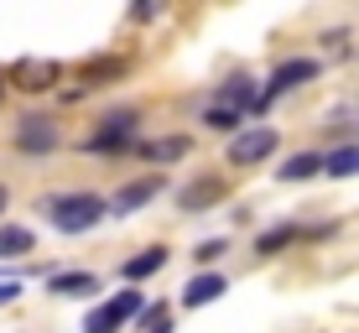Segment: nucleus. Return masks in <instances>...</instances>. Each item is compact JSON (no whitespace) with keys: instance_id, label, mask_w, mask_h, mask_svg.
Returning <instances> with one entry per match:
<instances>
[{"instance_id":"20","label":"nucleus","mask_w":359,"mask_h":333,"mask_svg":"<svg viewBox=\"0 0 359 333\" xmlns=\"http://www.w3.org/2000/svg\"><path fill=\"white\" fill-rule=\"evenodd\" d=\"M203 125H208V130H234V125H240V115H229V109H208Z\"/></svg>"},{"instance_id":"15","label":"nucleus","mask_w":359,"mask_h":333,"mask_svg":"<svg viewBox=\"0 0 359 333\" xmlns=\"http://www.w3.org/2000/svg\"><path fill=\"white\" fill-rule=\"evenodd\" d=\"M32 245H36V240H32L27 224H0V261H21Z\"/></svg>"},{"instance_id":"21","label":"nucleus","mask_w":359,"mask_h":333,"mask_svg":"<svg viewBox=\"0 0 359 333\" xmlns=\"http://www.w3.org/2000/svg\"><path fill=\"white\" fill-rule=\"evenodd\" d=\"M193 255H198V261H214V255H224V240H203Z\"/></svg>"},{"instance_id":"11","label":"nucleus","mask_w":359,"mask_h":333,"mask_svg":"<svg viewBox=\"0 0 359 333\" xmlns=\"http://www.w3.org/2000/svg\"><path fill=\"white\" fill-rule=\"evenodd\" d=\"M162 266H167V250H162V245H151V250L130 255V261L120 266V276H126V281H146V276H156Z\"/></svg>"},{"instance_id":"23","label":"nucleus","mask_w":359,"mask_h":333,"mask_svg":"<svg viewBox=\"0 0 359 333\" xmlns=\"http://www.w3.org/2000/svg\"><path fill=\"white\" fill-rule=\"evenodd\" d=\"M6 208H11V193H6V188H0V214H6Z\"/></svg>"},{"instance_id":"6","label":"nucleus","mask_w":359,"mask_h":333,"mask_svg":"<svg viewBox=\"0 0 359 333\" xmlns=\"http://www.w3.org/2000/svg\"><path fill=\"white\" fill-rule=\"evenodd\" d=\"M307 79H318V63L313 57H292V63H281L276 73H271V83H266V100H276V94H287V89H297V83H307Z\"/></svg>"},{"instance_id":"5","label":"nucleus","mask_w":359,"mask_h":333,"mask_svg":"<svg viewBox=\"0 0 359 333\" xmlns=\"http://www.w3.org/2000/svg\"><path fill=\"white\" fill-rule=\"evenodd\" d=\"M135 125H141L135 115H109L104 130L89 135V151H120V146H130L135 141Z\"/></svg>"},{"instance_id":"22","label":"nucleus","mask_w":359,"mask_h":333,"mask_svg":"<svg viewBox=\"0 0 359 333\" xmlns=\"http://www.w3.org/2000/svg\"><path fill=\"white\" fill-rule=\"evenodd\" d=\"M16 297H21V281H0V307L16 302Z\"/></svg>"},{"instance_id":"8","label":"nucleus","mask_w":359,"mask_h":333,"mask_svg":"<svg viewBox=\"0 0 359 333\" xmlns=\"http://www.w3.org/2000/svg\"><path fill=\"white\" fill-rule=\"evenodd\" d=\"M219 198H224V182L219 177H198V182H188V188L177 193L182 214H203V208H214Z\"/></svg>"},{"instance_id":"18","label":"nucleus","mask_w":359,"mask_h":333,"mask_svg":"<svg viewBox=\"0 0 359 333\" xmlns=\"http://www.w3.org/2000/svg\"><path fill=\"white\" fill-rule=\"evenodd\" d=\"M323 172H333V177H354V172H359V146H339V151L323 162Z\"/></svg>"},{"instance_id":"19","label":"nucleus","mask_w":359,"mask_h":333,"mask_svg":"<svg viewBox=\"0 0 359 333\" xmlns=\"http://www.w3.org/2000/svg\"><path fill=\"white\" fill-rule=\"evenodd\" d=\"M120 73H126V63H115V57H104V63H83V83L99 89V79H120Z\"/></svg>"},{"instance_id":"16","label":"nucleus","mask_w":359,"mask_h":333,"mask_svg":"<svg viewBox=\"0 0 359 333\" xmlns=\"http://www.w3.org/2000/svg\"><path fill=\"white\" fill-rule=\"evenodd\" d=\"M313 172H323V156H313V151H297L287 167H281V182H302V177H313Z\"/></svg>"},{"instance_id":"12","label":"nucleus","mask_w":359,"mask_h":333,"mask_svg":"<svg viewBox=\"0 0 359 333\" xmlns=\"http://www.w3.org/2000/svg\"><path fill=\"white\" fill-rule=\"evenodd\" d=\"M224 297V276H193L188 292H182V307H208Z\"/></svg>"},{"instance_id":"9","label":"nucleus","mask_w":359,"mask_h":333,"mask_svg":"<svg viewBox=\"0 0 359 333\" xmlns=\"http://www.w3.org/2000/svg\"><path fill=\"white\" fill-rule=\"evenodd\" d=\"M266 94L255 89L250 79H229L224 89H219V109H229V115H240V109H261Z\"/></svg>"},{"instance_id":"7","label":"nucleus","mask_w":359,"mask_h":333,"mask_svg":"<svg viewBox=\"0 0 359 333\" xmlns=\"http://www.w3.org/2000/svg\"><path fill=\"white\" fill-rule=\"evenodd\" d=\"M16 146H21V151H53V146H57V125L42 120V115H27L16 125Z\"/></svg>"},{"instance_id":"13","label":"nucleus","mask_w":359,"mask_h":333,"mask_svg":"<svg viewBox=\"0 0 359 333\" xmlns=\"http://www.w3.org/2000/svg\"><path fill=\"white\" fill-rule=\"evenodd\" d=\"M188 135H162V141H146L141 146V156L146 162H182V156H188Z\"/></svg>"},{"instance_id":"10","label":"nucleus","mask_w":359,"mask_h":333,"mask_svg":"<svg viewBox=\"0 0 359 333\" xmlns=\"http://www.w3.org/2000/svg\"><path fill=\"white\" fill-rule=\"evenodd\" d=\"M156 193H162V177H141V182H126V188L115 193V208L109 214H135L141 203H151Z\"/></svg>"},{"instance_id":"4","label":"nucleus","mask_w":359,"mask_h":333,"mask_svg":"<svg viewBox=\"0 0 359 333\" xmlns=\"http://www.w3.org/2000/svg\"><path fill=\"white\" fill-rule=\"evenodd\" d=\"M57 68L53 57H21L16 68H11V83H16V89H27V94H42V89H53L57 83Z\"/></svg>"},{"instance_id":"3","label":"nucleus","mask_w":359,"mask_h":333,"mask_svg":"<svg viewBox=\"0 0 359 333\" xmlns=\"http://www.w3.org/2000/svg\"><path fill=\"white\" fill-rule=\"evenodd\" d=\"M271 151H276V130H271V125H250L245 135L229 141V162L234 167H255V162H266Z\"/></svg>"},{"instance_id":"24","label":"nucleus","mask_w":359,"mask_h":333,"mask_svg":"<svg viewBox=\"0 0 359 333\" xmlns=\"http://www.w3.org/2000/svg\"><path fill=\"white\" fill-rule=\"evenodd\" d=\"M0 100H6V79H0Z\"/></svg>"},{"instance_id":"2","label":"nucleus","mask_w":359,"mask_h":333,"mask_svg":"<svg viewBox=\"0 0 359 333\" xmlns=\"http://www.w3.org/2000/svg\"><path fill=\"white\" fill-rule=\"evenodd\" d=\"M130 318H141V292H115L109 302H99L94 313H89L83 333H120Z\"/></svg>"},{"instance_id":"1","label":"nucleus","mask_w":359,"mask_h":333,"mask_svg":"<svg viewBox=\"0 0 359 333\" xmlns=\"http://www.w3.org/2000/svg\"><path fill=\"white\" fill-rule=\"evenodd\" d=\"M42 214H47V224H53L57 234H89L99 219L109 214V208L99 203L94 193H63V198L42 203Z\"/></svg>"},{"instance_id":"14","label":"nucleus","mask_w":359,"mask_h":333,"mask_svg":"<svg viewBox=\"0 0 359 333\" xmlns=\"http://www.w3.org/2000/svg\"><path fill=\"white\" fill-rule=\"evenodd\" d=\"M47 292H57V297H89V292H99V281L83 276V271H63V276H47Z\"/></svg>"},{"instance_id":"17","label":"nucleus","mask_w":359,"mask_h":333,"mask_svg":"<svg viewBox=\"0 0 359 333\" xmlns=\"http://www.w3.org/2000/svg\"><path fill=\"white\" fill-rule=\"evenodd\" d=\"M292 240H297V224H276V229H266L261 240H255V250H261V255H276V250H287Z\"/></svg>"}]
</instances>
